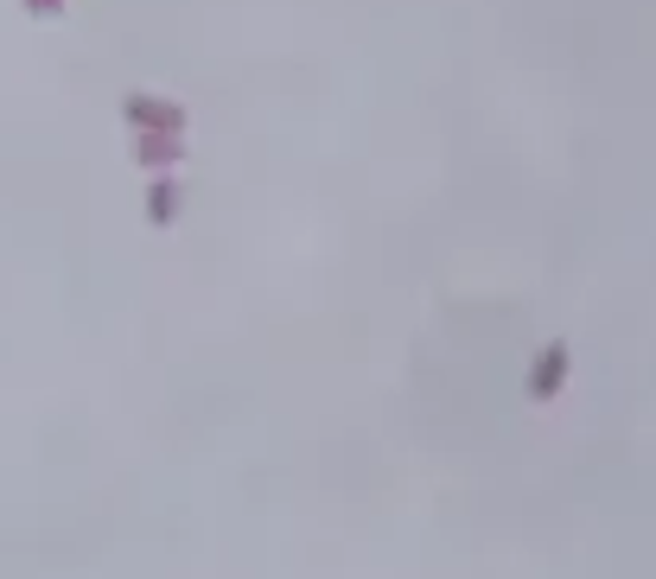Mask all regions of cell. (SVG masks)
I'll use <instances>...</instances> for the list:
<instances>
[{
  "label": "cell",
  "instance_id": "cell-4",
  "mask_svg": "<svg viewBox=\"0 0 656 579\" xmlns=\"http://www.w3.org/2000/svg\"><path fill=\"white\" fill-rule=\"evenodd\" d=\"M147 217H153V224H173V217H178V185H173V178H153Z\"/></svg>",
  "mask_w": 656,
  "mask_h": 579
},
{
  "label": "cell",
  "instance_id": "cell-2",
  "mask_svg": "<svg viewBox=\"0 0 656 579\" xmlns=\"http://www.w3.org/2000/svg\"><path fill=\"white\" fill-rule=\"evenodd\" d=\"M122 115L134 127H166V134H178V127H185V108H178V102H153V96H127Z\"/></svg>",
  "mask_w": 656,
  "mask_h": 579
},
{
  "label": "cell",
  "instance_id": "cell-3",
  "mask_svg": "<svg viewBox=\"0 0 656 579\" xmlns=\"http://www.w3.org/2000/svg\"><path fill=\"white\" fill-rule=\"evenodd\" d=\"M561 376H567V344H549L542 363H535V376H530V395L535 402H549V395L561 389Z\"/></svg>",
  "mask_w": 656,
  "mask_h": 579
},
{
  "label": "cell",
  "instance_id": "cell-1",
  "mask_svg": "<svg viewBox=\"0 0 656 579\" xmlns=\"http://www.w3.org/2000/svg\"><path fill=\"white\" fill-rule=\"evenodd\" d=\"M134 159L147 166V173H173L178 159H185V141L166 134V127H141V141H134Z\"/></svg>",
  "mask_w": 656,
  "mask_h": 579
},
{
  "label": "cell",
  "instance_id": "cell-5",
  "mask_svg": "<svg viewBox=\"0 0 656 579\" xmlns=\"http://www.w3.org/2000/svg\"><path fill=\"white\" fill-rule=\"evenodd\" d=\"M20 7H25V13H39V20H58L71 0H20Z\"/></svg>",
  "mask_w": 656,
  "mask_h": 579
}]
</instances>
